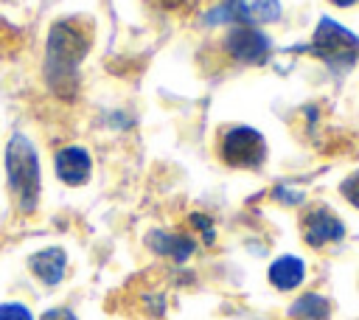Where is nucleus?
<instances>
[{
  "label": "nucleus",
  "mask_w": 359,
  "mask_h": 320,
  "mask_svg": "<svg viewBox=\"0 0 359 320\" xmlns=\"http://www.w3.org/2000/svg\"><path fill=\"white\" fill-rule=\"evenodd\" d=\"M339 194H342V199H348V205H353V208L359 211V168L351 171V174L339 182Z\"/></svg>",
  "instance_id": "dca6fc26"
},
{
  "label": "nucleus",
  "mask_w": 359,
  "mask_h": 320,
  "mask_svg": "<svg viewBox=\"0 0 359 320\" xmlns=\"http://www.w3.org/2000/svg\"><path fill=\"white\" fill-rule=\"evenodd\" d=\"M3 166H6V185L14 208L22 216L36 213L39 196H42V168H39L36 146L25 132H14L6 140Z\"/></svg>",
  "instance_id": "f03ea898"
},
{
  "label": "nucleus",
  "mask_w": 359,
  "mask_h": 320,
  "mask_svg": "<svg viewBox=\"0 0 359 320\" xmlns=\"http://www.w3.org/2000/svg\"><path fill=\"white\" fill-rule=\"evenodd\" d=\"M222 59L238 67H261L272 56V39L258 25H230L219 39Z\"/></svg>",
  "instance_id": "39448f33"
},
{
  "label": "nucleus",
  "mask_w": 359,
  "mask_h": 320,
  "mask_svg": "<svg viewBox=\"0 0 359 320\" xmlns=\"http://www.w3.org/2000/svg\"><path fill=\"white\" fill-rule=\"evenodd\" d=\"M0 320H34V312L22 300H6L0 303Z\"/></svg>",
  "instance_id": "4468645a"
},
{
  "label": "nucleus",
  "mask_w": 359,
  "mask_h": 320,
  "mask_svg": "<svg viewBox=\"0 0 359 320\" xmlns=\"http://www.w3.org/2000/svg\"><path fill=\"white\" fill-rule=\"evenodd\" d=\"M348 233L345 222L325 205H311L303 216H300V236L311 250H323L331 247L337 241H342Z\"/></svg>",
  "instance_id": "0eeeda50"
},
{
  "label": "nucleus",
  "mask_w": 359,
  "mask_h": 320,
  "mask_svg": "<svg viewBox=\"0 0 359 320\" xmlns=\"http://www.w3.org/2000/svg\"><path fill=\"white\" fill-rule=\"evenodd\" d=\"M289 53L314 56L328 70L342 73V70H351L359 59V36L351 28H345L342 22H337L334 17H320L311 39L306 45H292Z\"/></svg>",
  "instance_id": "7ed1b4c3"
},
{
  "label": "nucleus",
  "mask_w": 359,
  "mask_h": 320,
  "mask_svg": "<svg viewBox=\"0 0 359 320\" xmlns=\"http://www.w3.org/2000/svg\"><path fill=\"white\" fill-rule=\"evenodd\" d=\"M331 6H337V8H351V6H356L359 0H328Z\"/></svg>",
  "instance_id": "a211bd4d"
},
{
  "label": "nucleus",
  "mask_w": 359,
  "mask_h": 320,
  "mask_svg": "<svg viewBox=\"0 0 359 320\" xmlns=\"http://www.w3.org/2000/svg\"><path fill=\"white\" fill-rule=\"evenodd\" d=\"M283 14L280 0H222L205 11V25H269Z\"/></svg>",
  "instance_id": "423d86ee"
},
{
  "label": "nucleus",
  "mask_w": 359,
  "mask_h": 320,
  "mask_svg": "<svg viewBox=\"0 0 359 320\" xmlns=\"http://www.w3.org/2000/svg\"><path fill=\"white\" fill-rule=\"evenodd\" d=\"M188 225L202 236V241H205L208 247L216 244V225H213V219H210L208 213H202V211H191V213H188Z\"/></svg>",
  "instance_id": "ddd939ff"
},
{
  "label": "nucleus",
  "mask_w": 359,
  "mask_h": 320,
  "mask_svg": "<svg viewBox=\"0 0 359 320\" xmlns=\"http://www.w3.org/2000/svg\"><path fill=\"white\" fill-rule=\"evenodd\" d=\"M292 320H328L331 317V300L320 292H303L289 306Z\"/></svg>",
  "instance_id": "f8f14e48"
},
{
  "label": "nucleus",
  "mask_w": 359,
  "mask_h": 320,
  "mask_svg": "<svg viewBox=\"0 0 359 320\" xmlns=\"http://www.w3.org/2000/svg\"><path fill=\"white\" fill-rule=\"evenodd\" d=\"M93 45V25L84 17H62L48 28L45 36V59L42 76L48 90L62 98L73 101L79 93V67Z\"/></svg>",
  "instance_id": "f257e3e1"
},
{
  "label": "nucleus",
  "mask_w": 359,
  "mask_h": 320,
  "mask_svg": "<svg viewBox=\"0 0 359 320\" xmlns=\"http://www.w3.org/2000/svg\"><path fill=\"white\" fill-rule=\"evenodd\" d=\"M53 171H56L59 182H65L70 188L87 185L90 177H93L90 149L87 146H79V143H67V146L56 149V154H53Z\"/></svg>",
  "instance_id": "6e6552de"
},
{
  "label": "nucleus",
  "mask_w": 359,
  "mask_h": 320,
  "mask_svg": "<svg viewBox=\"0 0 359 320\" xmlns=\"http://www.w3.org/2000/svg\"><path fill=\"white\" fill-rule=\"evenodd\" d=\"M39 320H79V317H76V312H73V309H67V306H53V309L42 312V317H39Z\"/></svg>",
  "instance_id": "f3484780"
},
{
  "label": "nucleus",
  "mask_w": 359,
  "mask_h": 320,
  "mask_svg": "<svg viewBox=\"0 0 359 320\" xmlns=\"http://www.w3.org/2000/svg\"><path fill=\"white\" fill-rule=\"evenodd\" d=\"M146 244L154 255H160L171 264H185L196 253V239L185 230H149Z\"/></svg>",
  "instance_id": "1a4fd4ad"
},
{
  "label": "nucleus",
  "mask_w": 359,
  "mask_h": 320,
  "mask_svg": "<svg viewBox=\"0 0 359 320\" xmlns=\"http://www.w3.org/2000/svg\"><path fill=\"white\" fill-rule=\"evenodd\" d=\"M216 154L227 168H261L266 163V140L255 126L247 124H230L219 132Z\"/></svg>",
  "instance_id": "20e7f679"
},
{
  "label": "nucleus",
  "mask_w": 359,
  "mask_h": 320,
  "mask_svg": "<svg viewBox=\"0 0 359 320\" xmlns=\"http://www.w3.org/2000/svg\"><path fill=\"white\" fill-rule=\"evenodd\" d=\"M266 281L278 292H294L306 281V261L300 255H294V253H283L269 264Z\"/></svg>",
  "instance_id": "9b49d317"
},
{
  "label": "nucleus",
  "mask_w": 359,
  "mask_h": 320,
  "mask_svg": "<svg viewBox=\"0 0 359 320\" xmlns=\"http://www.w3.org/2000/svg\"><path fill=\"white\" fill-rule=\"evenodd\" d=\"M272 196H275V202H280V205H303V199H306V191H300V188H292V185H275L272 188Z\"/></svg>",
  "instance_id": "2eb2a0df"
},
{
  "label": "nucleus",
  "mask_w": 359,
  "mask_h": 320,
  "mask_svg": "<svg viewBox=\"0 0 359 320\" xmlns=\"http://www.w3.org/2000/svg\"><path fill=\"white\" fill-rule=\"evenodd\" d=\"M28 272L45 286L62 284L65 275H67V253H65V247L50 244V247H42V250L31 253L28 255Z\"/></svg>",
  "instance_id": "9d476101"
}]
</instances>
